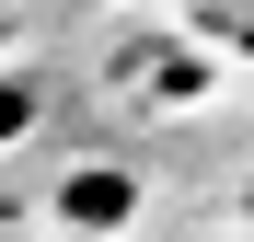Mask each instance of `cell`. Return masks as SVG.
Returning a JSON list of instances; mask_svg holds the SVG:
<instances>
[{
    "label": "cell",
    "instance_id": "cell-1",
    "mask_svg": "<svg viewBox=\"0 0 254 242\" xmlns=\"http://www.w3.org/2000/svg\"><path fill=\"white\" fill-rule=\"evenodd\" d=\"M127 208H139V185H127V173H104V161L58 185V219H81V231H104V219H127Z\"/></svg>",
    "mask_w": 254,
    "mask_h": 242
},
{
    "label": "cell",
    "instance_id": "cell-2",
    "mask_svg": "<svg viewBox=\"0 0 254 242\" xmlns=\"http://www.w3.org/2000/svg\"><path fill=\"white\" fill-rule=\"evenodd\" d=\"M35 127V81H0V139H23Z\"/></svg>",
    "mask_w": 254,
    "mask_h": 242
},
{
    "label": "cell",
    "instance_id": "cell-3",
    "mask_svg": "<svg viewBox=\"0 0 254 242\" xmlns=\"http://www.w3.org/2000/svg\"><path fill=\"white\" fill-rule=\"evenodd\" d=\"M0 23H12V0H0Z\"/></svg>",
    "mask_w": 254,
    "mask_h": 242
}]
</instances>
